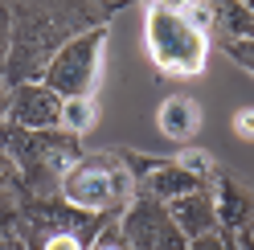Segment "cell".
I'll list each match as a JSON object with an SVG mask.
<instances>
[{
	"label": "cell",
	"instance_id": "1",
	"mask_svg": "<svg viewBox=\"0 0 254 250\" xmlns=\"http://www.w3.org/2000/svg\"><path fill=\"white\" fill-rule=\"evenodd\" d=\"M213 8L205 4H148V54L164 74H201L209 58L205 25Z\"/></svg>",
	"mask_w": 254,
	"mask_h": 250
},
{
	"label": "cell",
	"instance_id": "2",
	"mask_svg": "<svg viewBox=\"0 0 254 250\" xmlns=\"http://www.w3.org/2000/svg\"><path fill=\"white\" fill-rule=\"evenodd\" d=\"M62 193H66L74 205L82 209H107L115 205V201L127 193V181L115 164H103V160H86L66 173V181H62Z\"/></svg>",
	"mask_w": 254,
	"mask_h": 250
},
{
	"label": "cell",
	"instance_id": "3",
	"mask_svg": "<svg viewBox=\"0 0 254 250\" xmlns=\"http://www.w3.org/2000/svg\"><path fill=\"white\" fill-rule=\"evenodd\" d=\"M156 123H160V131L172 135V139H185V135H193L197 131V123H201V111H197V103L193 99H168L160 107V115H156Z\"/></svg>",
	"mask_w": 254,
	"mask_h": 250
},
{
	"label": "cell",
	"instance_id": "4",
	"mask_svg": "<svg viewBox=\"0 0 254 250\" xmlns=\"http://www.w3.org/2000/svg\"><path fill=\"white\" fill-rule=\"evenodd\" d=\"M62 123H66L70 131H86L94 123V103L90 99H70L66 107H62Z\"/></svg>",
	"mask_w": 254,
	"mask_h": 250
},
{
	"label": "cell",
	"instance_id": "5",
	"mask_svg": "<svg viewBox=\"0 0 254 250\" xmlns=\"http://www.w3.org/2000/svg\"><path fill=\"white\" fill-rule=\"evenodd\" d=\"M234 131L246 135V139H254V107H246V111L234 115Z\"/></svg>",
	"mask_w": 254,
	"mask_h": 250
},
{
	"label": "cell",
	"instance_id": "6",
	"mask_svg": "<svg viewBox=\"0 0 254 250\" xmlns=\"http://www.w3.org/2000/svg\"><path fill=\"white\" fill-rule=\"evenodd\" d=\"M181 164H185V168H193V173H205V168H209V156H205V152H185V156H181Z\"/></svg>",
	"mask_w": 254,
	"mask_h": 250
},
{
	"label": "cell",
	"instance_id": "7",
	"mask_svg": "<svg viewBox=\"0 0 254 250\" xmlns=\"http://www.w3.org/2000/svg\"><path fill=\"white\" fill-rule=\"evenodd\" d=\"M45 250H82V246H78V238H74V234H58V238H50V242H45Z\"/></svg>",
	"mask_w": 254,
	"mask_h": 250
},
{
	"label": "cell",
	"instance_id": "8",
	"mask_svg": "<svg viewBox=\"0 0 254 250\" xmlns=\"http://www.w3.org/2000/svg\"><path fill=\"white\" fill-rule=\"evenodd\" d=\"M94 250H115V246H94Z\"/></svg>",
	"mask_w": 254,
	"mask_h": 250
}]
</instances>
